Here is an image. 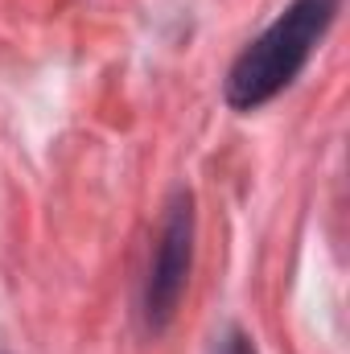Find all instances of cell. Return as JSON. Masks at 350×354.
I'll return each mask as SVG.
<instances>
[{"mask_svg":"<svg viewBox=\"0 0 350 354\" xmlns=\"http://www.w3.org/2000/svg\"><path fill=\"white\" fill-rule=\"evenodd\" d=\"M223 354H256V351L248 346V338H243V334H231V338L223 342Z\"/></svg>","mask_w":350,"mask_h":354,"instance_id":"3","label":"cell"},{"mask_svg":"<svg viewBox=\"0 0 350 354\" xmlns=\"http://www.w3.org/2000/svg\"><path fill=\"white\" fill-rule=\"evenodd\" d=\"M190 239H194V214H190V198L177 194V202L169 206L157 256L149 268V292H145V317L153 330H161L174 317L181 288H185V272H190Z\"/></svg>","mask_w":350,"mask_h":354,"instance_id":"2","label":"cell"},{"mask_svg":"<svg viewBox=\"0 0 350 354\" xmlns=\"http://www.w3.org/2000/svg\"><path fill=\"white\" fill-rule=\"evenodd\" d=\"M334 12H338V0H293L231 66L227 103L239 111H252L272 95H280L309 62Z\"/></svg>","mask_w":350,"mask_h":354,"instance_id":"1","label":"cell"}]
</instances>
